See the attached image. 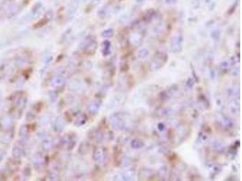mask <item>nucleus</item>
Masks as SVG:
<instances>
[{
  "mask_svg": "<svg viewBox=\"0 0 242 181\" xmlns=\"http://www.w3.org/2000/svg\"><path fill=\"white\" fill-rule=\"evenodd\" d=\"M11 124H12V120L9 117L4 116L0 119V128H1L2 130H4V131L7 130L11 126Z\"/></svg>",
  "mask_w": 242,
  "mask_h": 181,
  "instance_id": "f257e3e1",
  "label": "nucleus"
},
{
  "mask_svg": "<svg viewBox=\"0 0 242 181\" xmlns=\"http://www.w3.org/2000/svg\"><path fill=\"white\" fill-rule=\"evenodd\" d=\"M12 154L14 156V158L16 159H18V158H21L23 156V148L19 145V144H16L13 148V150H12Z\"/></svg>",
  "mask_w": 242,
  "mask_h": 181,
  "instance_id": "f03ea898",
  "label": "nucleus"
}]
</instances>
